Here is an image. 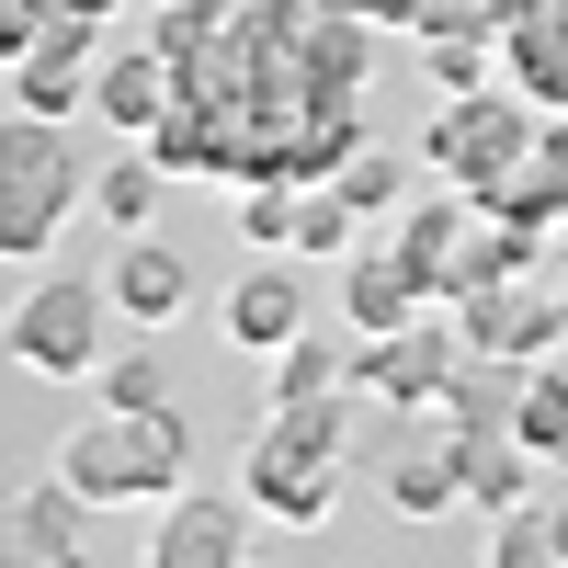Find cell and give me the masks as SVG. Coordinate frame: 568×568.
Returning a JSON list of instances; mask_svg holds the SVG:
<instances>
[{"mask_svg": "<svg viewBox=\"0 0 568 568\" xmlns=\"http://www.w3.org/2000/svg\"><path fill=\"white\" fill-rule=\"evenodd\" d=\"M353 364H364V329H353V342L296 329V342L273 353V398H329V387H353Z\"/></svg>", "mask_w": 568, "mask_h": 568, "instance_id": "ffe728a7", "label": "cell"}, {"mask_svg": "<svg viewBox=\"0 0 568 568\" xmlns=\"http://www.w3.org/2000/svg\"><path fill=\"white\" fill-rule=\"evenodd\" d=\"M296 216H307V182H251L240 194V227L262 251H296Z\"/></svg>", "mask_w": 568, "mask_h": 568, "instance_id": "cb8c5ba5", "label": "cell"}, {"mask_svg": "<svg viewBox=\"0 0 568 568\" xmlns=\"http://www.w3.org/2000/svg\"><path fill=\"white\" fill-rule=\"evenodd\" d=\"M182 296H194V273H182V251H149V227L114 251V307L136 318V329H160V318H182Z\"/></svg>", "mask_w": 568, "mask_h": 568, "instance_id": "4fadbf2b", "label": "cell"}, {"mask_svg": "<svg viewBox=\"0 0 568 568\" xmlns=\"http://www.w3.org/2000/svg\"><path fill=\"white\" fill-rule=\"evenodd\" d=\"M524 375H535V364H511V353H478V342H466V364L444 375L455 433H478V420H511V409H524Z\"/></svg>", "mask_w": 568, "mask_h": 568, "instance_id": "e0dca14e", "label": "cell"}, {"mask_svg": "<svg viewBox=\"0 0 568 568\" xmlns=\"http://www.w3.org/2000/svg\"><path fill=\"white\" fill-rule=\"evenodd\" d=\"M387 500H398V524H433V511H455V500H466V478H455V433H409L398 466H387Z\"/></svg>", "mask_w": 568, "mask_h": 568, "instance_id": "5bb4252c", "label": "cell"}, {"mask_svg": "<svg viewBox=\"0 0 568 568\" xmlns=\"http://www.w3.org/2000/svg\"><path fill=\"white\" fill-rule=\"evenodd\" d=\"M80 69H91V58H69V45H23V58H12V114H23V125H69V114L91 103Z\"/></svg>", "mask_w": 568, "mask_h": 568, "instance_id": "9a60e30c", "label": "cell"}, {"mask_svg": "<svg viewBox=\"0 0 568 568\" xmlns=\"http://www.w3.org/2000/svg\"><path fill=\"white\" fill-rule=\"evenodd\" d=\"M296 329H307V284L284 262H262V273L227 284V342H240V353H284Z\"/></svg>", "mask_w": 568, "mask_h": 568, "instance_id": "8fae6325", "label": "cell"}, {"mask_svg": "<svg viewBox=\"0 0 568 568\" xmlns=\"http://www.w3.org/2000/svg\"><path fill=\"white\" fill-rule=\"evenodd\" d=\"M342 444H353V387H329V398H273V433L251 444L240 466V489L273 511V524H329L342 511Z\"/></svg>", "mask_w": 568, "mask_h": 568, "instance_id": "6da1fadb", "label": "cell"}, {"mask_svg": "<svg viewBox=\"0 0 568 568\" xmlns=\"http://www.w3.org/2000/svg\"><path fill=\"white\" fill-rule=\"evenodd\" d=\"M91 375H103V409H171V387H160V353H149V342H136V353H103Z\"/></svg>", "mask_w": 568, "mask_h": 568, "instance_id": "d4e9b609", "label": "cell"}, {"mask_svg": "<svg viewBox=\"0 0 568 568\" xmlns=\"http://www.w3.org/2000/svg\"><path fill=\"white\" fill-rule=\"evenodd\" d=\"M420 307H433V284L409 273V251H353V273H342V318L364 329V342H375V329H409Z\"/></svg>", "mask_w": 568, "mask_h": 568, "instance_id": "30bf717a", "label": "cell"}, {"mask_svg": "<svg viewBox=\"0 0 568 568\" xmlns=\"http://www.w3.org/2000/svg\"><path fill=\"white\" fill-rule=\"evenodd\" d=\"M489 568H546V524H524V511H489Z\"/></svg>", "mask_w": 568, "mask_h": 568, "instance_id": "83f0119b", "label": "cell"}, {"mask_svg": "<svg viewBox=\"0 0 568 568\" xmlns=\"http://www.w3.org/2000/svg\"><path fill=\"white\" fill-rule=\"evenodd\" d=\"M251 489L227 500V489H171V524L149 535V557L160 568H240V546H251Z\"/></svg>", "mask_w": 568, "mask_h": 568, "instance_id": "9c48e42d", "label": "cell"}, {"mask_svg": "<svg viewBox=\"0 0 568 568\" xmlns=\"http://www.w3.org/2000/svg\"><path fill=\"white\" fill-rule=\"evenodd\" d=\"M182 103H194V69H182L160 34L91 69V114H103L114 136H149V125H160V114H182Z\"/></svg>", "mask_w": 568, "mask_h": 568, "instance_id": "ba28073f", "label": "cell"}, {"mask_svg": "<svg viewBox=\"0 0 568 568\" xmlns=\"http://www.w3.org/2000/svg\"><path fill=\"white\" fill-rule=\"evenodd\" d=\"M353 240V205H342V182H307V216H296V251H342Z\"/></svg>", "mask_w": 568, "mask_h": 568, "instance_id": "4316f807", "label": "cell"}, {"mask_svg": "<svg viewBox=\"0 0 568 568\" xmlns=\"http://www.w3.org/2000/svg\"><path fill=\"white\" fill-rule=\"evenodd\" d=\"M69 205H80V160L58 149V125H23L0 160V251H45Z\"/></svg>", "mask_w": 568, "mask_h": 568, "instance_id": "5b68a950", "label": "cell"}, {"mask_svg": "<svg viewBox=\"0 0 568 568\" xmlns=\"http://www.w3.org/2000/svg\"><path fill=\"white\" fill-rule=\"evenodd\" d=\"M182 466H194V420H182V409H103V420H80V433L58 444V478H69L91 511H114V500H171Z\"/></svg>", "mask_w": 568, "mask_h": 568, "instance_id": "7a4b0ae2", "label": "cell"}, {"mask_svg": "<svg viewBox=\"0 0 568 568\" xmlns=\"http://www.w3.org/2000/svg\"><path fill=\"white\" fill-rule=\"evenodd\" d=\"M511 433H524L535 455H568V375H557V364L524 375V409H511Z\"/></svg>", "mask_w": 568, "mask_h": 568, "instance_id": "7402d4cb", "label": "cell"}, {"mask_svg": "<svg viewBox=\"0 0 568 568\" xmlns=\"http://www.w3.org/2000/svg\"><path fill=\"white\" fill-rule=\"evenodd\" d=\"M342 12H364V23H409L420 0H342Z\"/></svg>", "mask_w": 568, "mask_h": 568, "instance_id": "f1b7e54d", "label": "cell"}, {"mask_svg": "<svg viewBox=\"0 0 568 568\" xmlns=\"http://www.w3.org/2000/svg\"><path fill=\"white\" fill-rule=\"evenodd\" d=\"M466 227H478V194H466V182H444V194H433V205H409V227H398V251H409L420 284H433V307H444V284H455Z\"/></svg>", "mask_w": 568, "mask_h": 568, "instance_id": "7c38bea8", "label": "cell"}, {"mask_svg": "<svg viewBox=\"0 0 568 568\" xmlns=\"http://www.w3.org/2000/svg\"><path fill=\"white\" fill-rule=\"evenodd\" d=\"M466 364V329H455V307L433 318L420 307L409 329H375L364 342V364H353V387L364 398H387V409H420V398H444V375Z\"/></svg>", "mask_w": 568, "mask_h": 568, "instance_id": "8992f818", "label": "cell"}, {"mask_svg": "<svg viewBox=\"0 0 568 568\" xmlns=\"http://www.w3.org/2000/svg\"><path fill=\"white\" fill-rule=\"evenodd\" d=\"M58 12H91V23H114V12H125V0H58Z\"/></svg>", "mask_w": 568, "mask_h": 568, "instance_id": "1f68e13d", "label": "cell"}, {"mask_svg": "<svg viewBox=\"0 0 568 568\" xmlns=\"http://www.w3.org/2000/svg\"><path fill=\"white\" fill-rule=\"evenodd\" d=\"M329 182H342V205H353V216H387V205L409 194V171H398V160H375V149H353Z\"/></svg>", "mask_w": 568, "mask_h": 568, "instance_id": "484cf974", "label": "cell"}, {"mask_svg": "<svg viewBox=\"0 0 568 568\" xmlns=\"http://www.w3.org/2000/svg\"><path fill=\"white\" fill-rule=\"evenodd\" d=\"M500 34H433V80L444 91H500Z\"/></svg>", "mask_w": 568, "mask_h": 568, "instance_id": "603a6c76", "label": "cell"}, {"mask_svg": "<svg viewBox=\"0 0 568 568\" xmlns=\"http://www.w3.org/2000/svg\"><path fill=\"white\" fill-rule=\"evenodd\" d=\"M546 557H568V500H557V511H546Z\"/></svg>", "mask_w": 568, "mask_h": 568, "instance_id": "4dcf8cb0", "label": "cell"}, {"mask_svg": "<svg viewBox=\"0 0 568 568\" xmlns=\"http://www.w3.org/2000/svg\"><path fill=\"white\" fill-rule=\"evenodd\" d=\"M80 489L58 478V489H34V500H12V568H69L80 557Z\"/></svg>", "mask_w": 568, "mask_h": 568, "instance_id": "2e32d148", "label": "cell"}, {"mask_svg": "<svg viewBox=\"0 0 568 568\" xmlns=\"http://www.w3.org/2000/svg\"><path fill=\"white\" fill-rule=\"evenodd\" d=\"M455 329H466L478 353L546 364V353L568 342V296H557V284H524V273H511V284H466V296H455Z\"/></svg>", "mask_w": 568, "mask_h": 568, "instance_id": "52a82bcc", "label": "cell"}, {"mask_svg": "<svg viewBox=\"0 0 568 568\" xmlns=\"http://www.w3.org/2000/svg\"><path fill=\"white\" fill-rule=\"evenodd\" d=\"M557 296H568V273H557Z\"/></svg>", "mask_w": 568, "mask_h": 568, "instance_id": "d6a6232c", "label": "cell"}, {"mask_svg": "<svg viewBox=\"0 0 568 568\" xmlns=\"http://www.w3.org/2000/svg\"><path fill=\"white\" fill-rule=\"evenodd\" d=\"M535 136H546V125L511 103V91H444V114H433V136H420V160H433L444 182H466V194H489L511 160H535Z\"/></svg>", "mask_w": 568, "mask_h": 568, "instance_id": "3957f363", "label": "cell"}, {"mask_svg": "<svg viewBox=\"0 0 568 568\" xmlns=\"http://www.w3.org/2000/svg\"><path fill=\"white\" fill-rule=\"evenodd\" d=\"M535 149H546V160H557V171H568V103H557V114H546V136H535Z\"/></svg>", "mask_w": 568, "mask_h": 568, "instance_id": "f546056e", "label": "cell"}, {"mask_svg": "<svg viewBox=\"0 0 568 568\" xmlns=\"http://www.w3.org/2000/svg\"><path fill=\"white\" fill-rule=\"evenodd\" d=\"M103 307H114V284L45 273L34 296L12 307V364H34V375H91V364H103Z\"/></svg>", "mask_w": 568, "mask_h": 568, "instance_id": "277c9868", "label": "cell"}, {"mask_svg": "<svg viewBox=\"0 0 568 568\" xmlns=\"http://www.w3.org/2000/svg\"><path fill=\"white\" fill-rule=\"evenodd\" d=\"M160 182H171V171H160L149 149H136V136H125V160H114L103 182H91V205H103V216L125 227V240H136V227H149V216H160Z\"/></svg>", "mask_w": 568, "mask_h": 568, "instance_id": "44dd1931", "label": "cell"}, {"mask_svg": "<svg viewBox=\"0 0 568 568\" xmlns=\"http://www.w3.org/2000/svg\"><path fill=\"white\" fill-rule=\"evenodd\" d=\"M136 149H149L160 171H227V103H205V91H194V103H182V114H160L149 136H136Z\"/></svg>", "mask_w": 568, "mask_h": 568, "instance_id": "d6986e66", "label": "cell"}, {"mask_svg": "<svg viewBox=\"0 0 568 568\" xmlns=\"http://www.w3.org/2000/svg\"><path fill=\"white\" fill-rule=\"evenodd\" d=\"M535 251H546L535 227H511V216H489V205H478V227H466V251H455V284H444V307L466 296V284H511V273H535Z\"/></svg>", "mask_w": 568, "mask_h": 568, "instance_id": "ac0fdd59", "label": "cell"}]
</instances>
